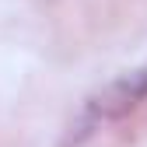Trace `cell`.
<instances>
[{
	"instance_id": "1",
	"label": "cell",
	"mask_w": 147,
	"mask_h": 147,
	"mask_svg": "<svg viewBox=\"0 0 147 147\" xmlns=\"http://www.w3.org/2000/svg\"><path fill=\"white\" fill-rule=\"evenodd\" d=\"M140 102H147V67L126 70V74H119L116 81H109L102 91H95V95L81 105L77 119L70 123L63 147L84 144L95 130H102V126L116 123V119H123V116H130Z\"/></svg>"
}]
</instances>
